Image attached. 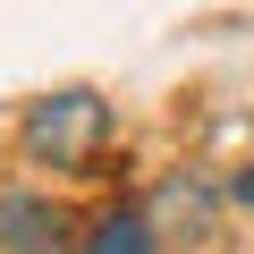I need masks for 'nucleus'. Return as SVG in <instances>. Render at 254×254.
I'll return each mask as SVG.
<instances>
[{"label": "nucleus", "mask_w": 254, "mask_h": 254, "mask_svg": "<svg viewBox=\"0 0 254 254\" xmlns=\"http://www.w3.org/2000/svg\"><path fill=\"white\" fill-rule=\"evenodd\" d=\"M17 136H26L34 161H51V170H85V161L102 153V136H110V102L85 93V85H76V93H43V102L26 110Z\"/></svg>", "instance_id": "1"}, {"label": "nucleus", "mask_w": 254, "mask_h": 254, "mask_svg": "<svg viewBox=\"0 0 254 254\" xmlns=\"http://www.w3.org/2000/svg\"><path fill=\"white\" fill-rule=\"evenodd\" d=\"M220 195H229V187H203L195 170H178V178H161V195L144 203V220H153V237H187V246H203V237L220 229Z\"/></svg>", "instance_id": "2"}, {"label": "nucleus", "mask_w": 254, "mask_h": 254, "mask_svg": "<svg viewBox=\"0 0 254 254\" xmlns=\"http://www.w3.org/2000/svg\"><path fill=\"white\" fill-rule=\"evenodd\" d=\"M0 254H68V212L43 195H0Z\"/></svg>", "instance_id": "3"}, {"label": "nucleus", "mask_w": 254, "mask_h": 254, "mask_svg": "<svg viewBox=\"0 0 254 254\" xmlns=\"http://www.w3.org/2000/svg\"><path fill=\"white\" fill-rule=\"evenodd\" d=\"M85 254H153V220H144V212H110V220L85 237Z\"/></svg>", "instance_id": "4"}, {"label": "nucleus", "mask_w": 254, "mask_h": 254, "mask_svg": "<svg viewBox=\"0 0 254 254\" xmlns=\"http://www.w3.org/2000/svg\"><path fill=\"white\" fill-rule=\"evenodd\" d=\"M229 203H246V212H254V161H246V170L229 178Z\"/></svg>", "instance_id": "5"}]
</instances>
